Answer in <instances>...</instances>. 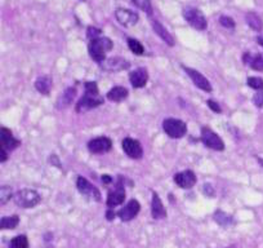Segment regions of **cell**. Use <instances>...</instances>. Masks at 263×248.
Wrapping results in <instances>:
<instances>
[{
  "mask_svg": "<svg viewBox=\"0 0 263 248\" xmlns=\"http://www.w3.org/2000/svg\"><path fill=\"white\" fill-rule=\"evenodd\" d=\"M103 98L101 97L98 92L97 83L96 82H85L84 84V95L77 103L78 113H85L88 110L96 109L97 106L102 105Z\"/></svg>",
  "mask_w": 263,
  "mask_h": 248,
  "instance_id": "1",
  "label": "cell"
},
{
  "mask_svg": "<svg viewBox=\"0 0 263 248\" xmlns=\"http://www.w3.org/2000/svg\"><path fill=\"white\" fill-rule=\"evenodd\" d=\"M112 40L106 37H101L95 40H90L89 45H88V50H89V56L96 62L102 64L103 61L106 60V53L112 49Z\"/></svg>",
  "mask_w": 263,
  "mask_h": 248,
  "instance_id": "2",
  "label": "cell"
},
{
  "mask_svg": "<svg viewBox=\"0 0 263 248\" xmlns=\"http://www.w3.org/2000/svg\"><path fill=\"white\" fill-rule=\"evenodd\" d=\"M17 146H20V141L13 137L12 131L6 127L0 128V162L2 163L8 159V151L14 150Z\"/></svg>",
  "mask_w": 263,
  "mask_h": 248,
  "instance_id": "3",
  "label": "cell"
},
{
  "mask_svg": "<svg viewBox=\"0 0 263 248\" xmlns=\"http://www.w3.org/2000/svg\"><path fill=\"white\" fill-rule=\"evenodd\" d=\"M182 14H183L187 24L194 29L199 30V31H204L208 27V21H206L205 16L201 13L200 9L194 8V7H184Z\"/></svg>",
  "mask_w": 263,
  "mask_h": 248,
  "instance_id": "4",
  "label": "cell"
},
{
  "mask_svg": "<svg viewBox=\"0 0 263 248\" xmlns=\"http://www.w3.org/2000/svg\"><path fill=\"white\" fill-rule=\"evenodd\" d=\"M14 203L21 208H34L40 203V196L32 189H22L13 197Z\"/></svg>",
  "mask_w": 263,
  "mask_h": 248,
  "instance_id": "5",
  "label": "cell"
},
{
  "mask_svg": "<svg viewBox=\"0 0 263 248\" xmlns=\"http://www.w3.org/2000/svg\"><path fill=\"white\" fill-rule=\"evenodd\" d=\"M163 130L169 137L181 138L187 133V126L183 120L176 118H168L163 121Z\"/></svg>",
  "mask_w": 263,
  "mask_h": 248,
  "instance_id": "6",
  "label": "cell"
},
{
  "mask_svg": "<svg viewBox=\"0 0 263 248\" xmlns=\"http://www.w3.org/2000/svg\"><path fill=\"white\" fill-rule=\"evenodd\" d=\"M201 141H203V144L206 146V148L212 149V150H216V151L224 150V143L222 141V138L219 137L216 132H213L211 128L208 127L201 128Z\"/></svg>",
  "mask_w": 263,
  "mask_h": 248,
  "instance_id": "7",
  "label": "cell"
},
{
  "mask_svg": "<svg viewBox=\"0 0 263 248\" xmlns=\"http://www.w3.org/2000/svg\"><path fill=\"white\" fill-rule=\"evenodd\" d=\"M77 186H78V190H79L83 196L88 197V198L93 199V201H96V202L101 201L100 190L96 188L95 185L90 184L87 179H84V177H82V176L78 177Z\"/></svg>",
  "mask_w": 263,
  "mask_h": 248,
  "instance_id": "8",
  "label": "cell"
},
{
  "mask_svg": "<svg viewBox=\"0 0 263 248\" xmlns=\"http://www.w3.org/2000/svg\"><path fill=\"white\" fill-rule=\"evenodd\" d=\"M182 67H183V70L186 72V74L190 77V79L192 80V83H194V84L196 85L199 90L204 91V92H212V90H213V88H212L211 82H209V80L206 79L203 74H200V73L197 72V70L191 69V67H187V66H182Z\"/></svg>",
  "mask_w": 263,
  "mask_h": 248,
  "instance_id": "9",
  "label": "cell"
},
{
  "mask_svg": "<svg viewBox=\"0 0 263 248\" xmlns=\"http://www.w3.org/2000/svg\"><path fill=\"white\" fill-rule=\"evenodd\" d=\"M123 150L129 158L132 159H140L143 156V149L141 146L140 141L135 140V138H130V137H126L123 140Z\"/></svg>",
  "mask_w": 263,
  "mask_h": 248,
  "instance_id": "10",
  "label": "cell"
},
{
  "mask_svg": "<svg viewBox=\"0 0 263 248\" xmlns=\"http://www.w3.org/2000/svg\"><path fill=\"white\" fill-rule=\"evenodd\" d=\"M112 148V141L108 137L101 136V137H96L88 143V150L93 154H105L108 153Z\"/></svg>",
  "mask_w": 263,
  "mask_h": 248,
  "instance_id": "11",
  "label": "cell"
},
{
  "mask_svg": "<svg viewBox=\"0 0 263 248\" xmlns=\"http://www.w3.org/2000/svg\"><path fill=\"white\" fill-rule=\"evenodd\" d=\"M101 67H102L105 72H111V73H115V72H121V70H126L130 64H129V61L125 60L123 57H110L107 60H105L102 64H100Z\"/></svg>",
  "mask_w": 263,
  "mask_h": 248,
  "instance_id": "12",
  "label": "cell"
},
{
  "mask_svg": "<svg viewBox=\"0 0 263 248\" xmlns=\"http://www.w3.org/2000/svg\"><path fill=\"white\" fill-rule=\"evenodd\" d=\"M140 209H141V206L140 203H138V201L132 199V201H129L128 203L120 209V211H118V214L116 215H118V217L121 220V221L126 222L135 219V217L140 214Z\"/></svg>",
  "mask_w": 263,
  "mask_h": 248,
  "instance_id": "13",
  "label": "cell"
},
{
  "mask_svg": "<svg viewBox=\"0 0 263 248\" xmlns=\"http://www.w3.org/2000/svg\"><path fill=\"white\" fill-rule=\"evenodd\" d=\"M115 17L118 20V22L120 25H123L124 27H132L135 26L138 22L140 17L136 12L129 11L126 8H118L115 11Z\"/></svg>",
  "mask_w": 263,
  "mask_h": 248,
  "instance_id": "14",
  "label": "cell"
},
{
  "mask_svg": "<svg viewBox=\"0 0 263 248\" xmlns=\"http://www.w3.org/2000/svg\"><path fill=\"white\" fill-rule=\"evenodd\" d=\"M196 174L192 171H190V169L179 172V173H177L176 176H174V182L182 189H191L192 186L196 184Z\"/></svg>",
  "mask_w": 263,
  "mask_h": 248,
  "instance_id": "15",
  "label": "cell"
},
{
  "mask_svg": "<svg viewBox=\"0 0 263 248\" xmlns=\"http://www.w3.org/2000/svg\"><path fill=\"white\" fill-rule=\"evenodd\" d=\"M124 201H125V190H124L123 185L118 184L115 186V189L108 193L106 204H107L108 208H114V207L123 204Z\"/></svg>",
  "mask_w": 263,
  "mask_h": 248,
  "instance_id": "16",
  "label": "cell"
},
{
  "mask_svg": "<svg viewBox=\"0 0 263 248\" xmlns=\"http://www.w3.org/2000/svg\"><path fill=\"white\" fill-rule=\"evenodd\" d=\"M148 80V73L145 67H138L129 74V82L135 88H143Z\"/></svg>",
  "mask_w": 263,
  "mask_h": 248,
  "instance_id": "17",
  "label": "cell"
},
{
  "mask_svg": "<svg viewBox=\"0 0 263 248\" xmlns=\"http://www.w3.org/2000/svg\"><path fill=\"white\" fill-rule=\"evenodd\" d=\"M151 26H153L154 31L158 34V37L160 38V39H163V42H165L169 47H173V45L176 44V42H174V38L172 37L171 32H169L168 30H166V27L164 26L163 24H160L158 20H155V19L151 20Z\"/></svg>",
  "mask_w": 263,
  "mask_h": 248,
  "instance_id": "18",
  "label": "cell"
},
{
  "mask_svg": "<svg viewBox=\"0 0 263 248\" xmlns=\"http://www.w3.org/2000/svg\"><path fill=\"white\" fill-rule=\"evenodd\" d=\"M242 61H244L245 65L250 66L253 70L263 72V53L253 55V53L247 52L244 53V56H242Z\"/></svg>",
  "mask_w": 263,
  "mask_h": 248,
  "instance_id": "19",
  "label": "cell"
},
{
  "mask_svg": "<svg viewBox=\"0 0 263 248\" xmlns=\"http://www.w3.org/2000/svg\"><path fill=\"white\" fill-rule=\"evenodd\" d=\"M151 215L155 220L166 217V211L163 206V202L160 201V197L155 191H153V198H151Z\"/></svg>",
  "mask_w": 263,
  "mask_h": 248,
  "instance_id": "20",
  "label": "cell"
},
{
  "mask_svg": "<svg viewBox=\"0 0 263 248\" xmlns=\"http://www.w3.org/2000/svg\"><path fill=\"white\" fill-rule=\"evenodd\" d=\"M75 96H77V88L75 87L67 88V90L61 95V97H58L57 109H65L66 106H69L70 103L74 101Z\"/></svg>",
  "mask_w": 263,
  "mask_h": 248,
  "instance_id": "21",
  "label": "cell"
},
{
  "mask_svg": "<svg viewBox=\"0 0 263 248\" xmlns=\"http://www.w3.org/2000/svg\"><path fill=\"white\" fill-rule=\"evenodd\" d=\"M52 77H49V75H43V77L36 79V82H35V88H36V91H39V93H42V95H49L50 90H52Z\"/></svg>",
  "mask_w": 263,
  "mask_h": 248,
  "instance_id": "22",
  "label": "cell"
},
{
  "mask_svg": "<svg viewBox=\"0 0 263 248\" xmlns=\"http://www.w3.org/2000/svg\"><path fill=\"white\" fill-rule=\"evenodd\" d=\"M128 97V90L124 87H114L107 92V98L112 102H121Z\"/></svg>",
  "mask_w": 263,
  "mask_h": 248,
  "instance_id": "23",
  "label": "cell"
},
{
  "mask_svg": "<svg viewBox=\"0 0 263 248\" xmlns=\"http://www.w3.org/2000/svg\"><path fill=\"white\" fill-rule=\"evenodd\" d=\"M245 21L249 25L250 29H253L254 31H262L263 21L257 13H254V12H248V13L245 14Z\"/></svg>",
  "mask_w": 263,
  "mask_h": 248,
  "instance_id": "24",
  "label": "cell"
},
{
  "mask_svg": "<svg viewBox=\"0 0 263 248\" xmlns=\"http://www.w3.org/2000/svg\"><path fill=\"white\" fill-rule=\"evenodd\" d=\"M20 224V217L17 215H13V216H3L2 220H0V226L3 230H12L16 229L17 225Z\"/></svg>",
  "mask_w": 263,
  "mask_h": 248,
  "instance_id": "25",
  "label": "cell"
},
{
  "mask_svg": "<svg viewBox=\"0 0 263 248\" xmlns=\"http://www.w3.org/2000/svg\"><path fill=\"white\" fill-rule=\"evenodd\" d=\"M214 220H216L217 224L224 227L229 226V225H231L232 222H234L232 216H230L229 214H226V212L223 211H217L216 214H214Z\"/></svg>",
  "mask_w": 263,
  "mask_h": 248,
  "instance_id": "26",
  "label": "cell"
},
{
  "mask_svg": "<svg viewBox=\"0 0 263 248\" xmlns=\"http://www.w3.org/2000/svg\"><path fill=\"white\" fill-rule=\"evenodd\" d=\"M8 248H29V239L26 235H17L9 242Z\"/></svg>",
  "mask_w": 263,
  "mask_h": 248,
  "instance_id": "27",
  "label": "cell"
},
{
  "mask_svg": "<svg viewBox=\"0 0 263 248\" xmlns=\"http://www.w3.org/2000/svg\"><path fill=\"white\" fill-rule=\"evenodd\" d=\"M126 42H128L129 49L135 53V55L142 56L143 53H145V48H143V45L141 44L137 39H135V38H128V39H126Z\"/></svg>",
  "mask_w": 263,
  "mask_h": 248,
  "instance_id": "28",
  "label": "cell"
},
{
  "mask_svg": "<svg viewBox=\"0 0 263 248\" xmlns=\"http://www.w3.org/2000/svg\"><path fill=\"white\" fill-rule=\"evenodd\" d=\"M132 3L135 4L137 8H140L141 11L145 12L147 16L153 14V6H151L150 0H130Z\"/></svg>",
  "mask_w": 263,
  "mask_h": 248,
  "instance_id": "29",
  "label": "cell"
},
{
  "mask_svg": "<svg viewBox=\"0 0 263 248\" xmlns=\"http://www.w3.org/2000/svg\"><path fill=\"white\" fill-rule=\"evenodd\" d=\"M12 197H14L12 189L9 188V186H7V185H3V186L0 188V203L2 204L8 203L9 199H11Z\"/></svg>",
  "mask_w": 263,
  "mask_h": 248,
  "instance_id": "30",
  "label": "cell"
},
{
  "mask_svg": "<svg viewBox=\"0 0 263 248\" xmlns=\"http://www.w3.org/2000/svg\"><path fill=\"white\" fill-rule=\"evenodd\" d=\"M248 85L255 91H263V79L258 77L248 78Z\"/></svg>",
  "mask_w": 263,
  "mask_h": 248,
  "instance_id": "31",
  "label": "cell"
},
{
  "mask_svg": "<svg viewBox=\"0 0 263 248\" xmlns=\"http://www.w3.org/2000/svg\"><path fill=\"white\" fill-rule=\"evenodd\" d=\"M87 37L89 40H95L97 39V38H101L102 37V30L97 29V27L95 26H89L87 29Z\"/></svg>",
  "mask_w": 263,
  "mask_h": 248,
  "instance_id": "32",
  "label": "cell"
},
{
  "mask_svg": "<svg viewBox=\"0 0 263 248\" xmlns=\"http://www.w3.org/2000/svg\"><path fill=\"white\" fill-rule=\"evenodd\" d=\"M219 24H221L223 27H226V29H234L235 27V21L229 16L219 17Z\"/></svg>",
  "mask_w": 263,
  "mask_h": 248,
  "instance_id": "33",
  "label": "cell"
},
{
  "mask_svg": "<svg viewBox=\"0 0 263 248\" xmlns=\"http://www.w3.org/2000/svg\"><path fill=\"white\" fill-rule=\"evenodd\" d=\"M253 103H254L257 108H263V92L262 91L258 93H255L254 97H253Z\"/></svg>",
  "mask_w": 263,
  "mask_h": 248,
  "instance_id": "34",
  "label": "cell"
},
{
  "mask_svg": "<svg viewBox=\"0 0 263 248\" xmlns=\"http://www.w3.org/2000/svg\"><path fill=\"white\" fill-rule=\"evenodd\" d=\"M206 103H208L209 109H211L212 111H214V113H217V114H221V113H222L221 106H219L218 103L216 102V101H213V100H208V101H206Z\"/></svg>",
  "mask_w": 263,
  "mask_h": 248,
  "instance_id": "35",
  "label": "cell"
},
{
  "mask_svg": "<svg viewBox=\"0 0 263 248\" xmlns=\"http://www.w3.org/2000/svg\"><path fill=\"white\" fill-rule=\"evenodd\" d=\"M106 219H107V220H108V221H112V220H114V219H115V212L110 211V208H108L107 214H106Z\"/></svg>",
  "mask_w": 263,
  "mask_h": 248,
  "instance_id": "36",
  "label": "cell"
},
{
  "mask_svg": "<svg viewBox=\"0 0 263 248\" xmlns=\"http://www.w3.org/2000/svg\"><path fill=\"white\" fill-rule=\"evenodd\" d=\"M102 181L105 182V184H111V182H112V177L108 176V174H103Z\"/></svg>",
  "mask_w": 263,
  "mask_h": 248,
  "instance_id": "37",
  "label": "cell"
},
{
  "mask_svg": "<svg viewBox=\"0 0 263 248\" xmlns=\"http://www.w3.org/2000/svg\"><path fill=\"white\" fill-rule=\"evenodd\" d=\"M257 42H258V44L260 45V47H263V37H258Z\"/></svg>",
  "mask_w": 263,
  "mask_h": 248,
  "instance_id": "38",
  "label": "cell"
},
{
  "mask_svg": "<svg viewBox=\"0 0 263 248\" xmlns=\"http://www.w3.org/2000/svg\"><path fill=\"white\" fill-rule=\"evenodd\" d=\"M258 162H259V163L262 164V167H263V159H260V158H259V159H258Z\"/></svg>",
  "mask_w": 263,
  "mask_h": 248,
  "instance_id": "39",
  "label": "cell"
},
{
  "mask_svg": "<svg viewBox=\"0 0 263 248\" xmlns=\"http://www.w3.org/2000/svg\"><path fill=\"white\" fill-rule=\"evenodd\" d=\"M45 248H52V247H45Z\"/></svg>",
  "mask_w": 263,
  "mask_h": 248,
  "instance_id": "40",
  "label": "cell"
},
{
  "mask_svg": "<svg viewBox=\"0 0 263 248\" xmlns=\"http://www.w3.org/2000/svg\"><path fill=\"white\" fill-rule=\"evenodd\" d=\"M82 2H85V0H82Z\"/></svg>",
  "mask_w": 263,
  "mask_h": 248,
  "instance_id": "41",
  "label": "cell"
}]
</instances>
